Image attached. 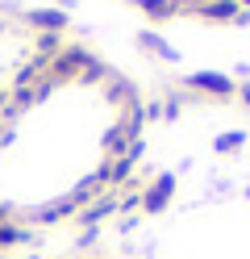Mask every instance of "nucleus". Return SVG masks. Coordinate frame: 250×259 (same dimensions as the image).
Instances as JSON below:
<instances>
[{
  "mask_svg": "<svg viewBox=\"0 0 250 259\" xmlns=\"http://www.w3.org/2000/svg\"><path fill=\"white\" fill-rule=\"evenodd\" d=\"M171 192H175V176L171 171H163L155 184H150V192L142 197V205L150 209V213H159V209H167V201H171Z\"/></svg>",
  "mask_w": 250,
  "mask_h": 259,
  "instance_id": "f257e3e1",
  "label": "nucleus"
},
{
  "mask_svg": "<svg viewBox=\"0 0 250 259\" xmlns=\"http://www.w3.org/2000/svg\"><path fill=\"white\" fill-rule=\"evenodd\" d=\"M29 234L21 230V226H5V222H0V247H13V242H25Z\"/></svg>",
  "mask_w": 250,
  "mask_h": 259,
  "instance_id": "f03ea898",
  "label": "nucleus"
},
{
  "mask_svg": "<svg viewBox=\"0 0 250 259\" xmlns=\"http://www.w3.org/2000/svg\"><path fill=\"white\" fill-rule=\"evenodd\" d=\"M113 205H117V201H100V205H92L88 213H83V226H88V230H92V226H96L100 218H105V213H113Z\"/></svg>",
  "mask_w": 250,
  "mask_h": 259,
  "instance_id": "7ed1b4c3",
  "label": "nucleus"
},
{
  "mask_svg": "<svg viewBox=\"0 0 250 259\" xmlns=\"http://www.w3.org/2000/svg\"><path fill=\"white\" fill-rule=\"evenodd\" d=\"M192 84L213 88V92H229V79H221V75H192Z\"/></svg>",
  "mask_w": 250,
  "mask_h": 259,
  "instance_id": "20e7f679",
  "label": "nucleus"
},
{
  "mask_svg": "<svg viewBox=\"0 0 250 259\" xmlns=\"http://www.w3.org/2000/svg\"><path fill=\"white\" fill-rule=\"evenodd\" d=\"M246 142V134H225V138H217V151H238Z\"/></svg>",
  "mask_w": 250,
  "mask_h": 259,
  "instance_id": "39448f33",
  "label": "nucleus"
},
{
  "mask_svg": "<svg viewBox=\"0 0 250 259\" xmlns=\"http://www.w3.org/2000/svg\"><path fill=\"white\" fill-rule=\"evenodd\" d=\"M246 197H250V188H246Z\"/></svg>",
  "mask_w": 250,
  "mask_h": 259,
  "instance_id": "423d86ee",
  "label": "nucleus"
}]
</instances>
